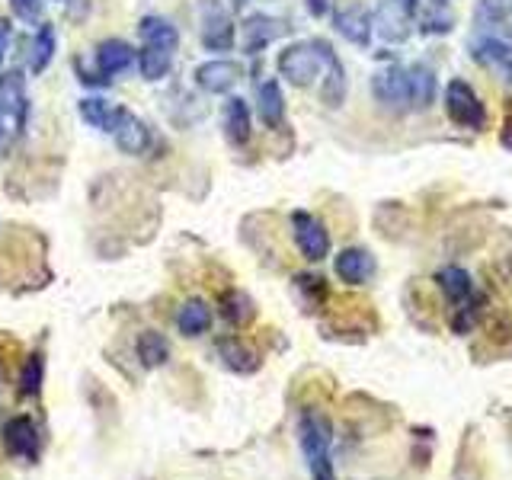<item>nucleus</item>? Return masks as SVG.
I'll use <instances>...</instances> for the list:
<instances>
[{"label": "nucleus", "mask_w": 512, "mask_h": 480, "mask_svg": "<svg viewBox=\"0 0 512 480\" xmlns=\"http://www.w3.org/2000/svg\"><path fill=\"white\" fill-rule=\"evenodd\" d=\"M298 442H301L304 461H308V468H311V477L314 480H336L333 458H330L333 423H330V416L324 410L304 407L298 413Z\"/></svg>", "instance_id": "nucleus-1"}, {"label": "nucleus", "mask_w": 512, "mask_h": 480, "mask_svg": "<svg viewBox=\"0 0 512 480\" xmlns=\"http://www.w3.org/2000/svg\"><path fill=\"white\" fill-rule=\"evenodd\" d=\"M29 122V96H26V74L10 68L0 74V151L26 132Z\"/></svg>", "instance_id": "nucleus-2"}, {"label": "nucleus", "mask_w": 512, "mask_h": 480, "mask_svg": "<svg viewBox=\"0 0 512 480\" xmlns=\"http://www.w3.org/2000/svg\"><path fill=\"white\" fill-rule=\"evenodd\" d=\"M445 112L448 119H452L455 125L468 128V132H484V128L490 125V116H487V106L484 100L477 96V90L468 84V80H448L445 87Z\"/></svg>", "instance_id": "nucleus-3"}, {"label": "nucleus", "mask_w": 512, "mask_h": 480, "mask_svg": "<svg viewBox=\"0 0 512 480\" xmlns=\"http://www.w3.org/2000/svg\"><path fill=\"white\" fill-rule=\"evenodd\" d=\"M196 13H199V39L208 52H231L237 29L228 7L221 0H199Z\"/></svg>", "instance_id": "nucleus-4"}, {"label": "nucleus", "mask_w": 512, "mask_h": 480, "mask_svg": "<svg viewBox=\"0 0 512 480\" xmlns=\"http://www.w3.org/2000/svg\"><path fill=\"white\" fill-rule=\"evenodd\" d=\"M276 68H279V77H285L292 87H311L320 77V71H324V61H320V52L311 39V42H295L282 48Z\"/></svg>", "instance_id": "nucleus-5"}, {"label": "nucleus", "mask_w": 512, "mask_h": 480, "mask_svg": "<svg viewBox=\"0 0 512 480\" xmlns=\"http://www.w3.org/2000/svg\"><path fill=\"white\" fill-rule=\"evenodd\" d=\"M413 26V7L407 0H378L372 10V32L388 45H404L410 39Z\"/></svg>", "instance_id": "nucleus-6"}, {"label": "nucleus", "mask_w": 512, "mask_h": 480, "mask_svg": "<svg viewBox=\"0 0 512 480\" xmlns=\"http://www.w3.org/2000/svg\"><path fill=\"white\" fill-rule=\"evenodd\" d=\"M4 448L7 455L23 461V464H32L39 458V448H42V436H39V426L32 416L26 413H16L4 423Z\"/></svg>", "instance_id": "nucleus-7"}, {"label": "nucleus", "mask_w": 512, "mask_h": 480, "mask_svg": "<svg viewBox=\"0 0 512 480\" xmlns=\"http://www.w3.org/2000/svg\"><path fill=\"white\" fill-rule=\"evenodd\" d=\"M292 237L308 263H320L330 253V231L327 224L311 212H292Z\"/></svg>", "instance_id": "nucleus-8"}, {"label": "nucleus", "mask_w": 512, "mask_h": 480, "mask_svg": "<svg viewBox=\"0 0 512 480\" xmlns=\"http://www.w3.org/2000/svg\"><path fill=\"white\" fill-rule=\"evenodd\" d=\"M372 96L391 112H407L410 109V71L391 64L372 77Z\"/></svg>", "instance_id": "nucleus-9"}, {"label": "nucleus", "mask_w": 512, "mask_h": 480, "mask_svg": "<svg viewBox=\"0 0 512 480\" xmlns=\"http://www.w3.org/2000/svg\"><path fill=\"white\" fill-rule=\"evenodd\" d=\"M320 61H324V84H320V103L327 109H340L346 103V93H349V80H346V68L340 55L333 52V45L324 39H314Z\"/></svg>", "instance_id": "nucleus-10"}, {"label": "nucleus", "mask_w": 512, "mask_h": 480, "mask_svg": "<svg viewBox=\"0 0 512 480\" xmlns=\"http://www.w3.org/2000/svg\"><path fill=\"white\" fill-rule=\"evenodd\" d=\"M288 32V23L279 20V16L269 13H250L244 23H240V42H244L247 55H260L266 45H272L276 39H282Z\"/></svg>", "instance_id": "nucleus-11"}, {"label": "nucleus", "mask_w": 512, "mask_h": 480, "mask_svg": "<svg viewBox=\"0 0 512 480\" xmlns=\"http://www.w3.org/2000/svg\"><path fill=\"white\" fill-rule=\"evenodd\" d=\"M135 58H138V52L125 39H116V36L103 39L100 45H96V77L109 87L112 77L125 74L135 64Z\"/></svg>", "instance_id": "nucleus-12"}, {"label": "nucleus", "mask_w": 512, "mask_h": 480, "mask_svg": "<svg viewBox=\"0 0 512 480\" xmlns=\"http://www.w3.org/2000/svg\"><path fill=\"white\" fill-rule=\"evenodd\" d=\"M196 84L199 90L212 93V96H221V93H231L237 87V80L244 77L237 61H228V58H212V61H202L196 68Z\"/></svg>", "instance_id": "nucleus-13"}, {"label": "nucleus", "mask_w": 512, "mask_h": 480, "mask_svg": "<svg viewBox=\"0 0 512 480\" xmlns=\"http://www.w3.org/2000/svg\"><path fill=\"white\" fill-rule=\"evenodd\" d=\"M333 26L346 42L365 48L368 39H372V10L356 4V0H349V4L333 10Z\"/></svg>", "instance_id": "nucleus-14"}, {"label": "nucleus", "mask_w": 512, "mask_h": 480, "mask_svg": "<svg viewBox=\"0 0 512 480\" xmlns=\"http://www.w3.org/2000/svg\"><path fill=\"white\" fill-rule=\"evenodd\" d=\"M215 352L224 362V368H231L237 375H253V372H260V365H263L260 352H256L247 340H240V336H218Z\"/></svg>", "instance_id": "nucleus-15"}, {"label": "nucleus", "mask_w": 512, "mask_h": 480, "mask_svg": "<svg viewBox=\"0 0 512 480\" xmlns=\"http://www.w3.org/2000/svg\"><path fill=\"white\" fill-rule=\"evenodd\" d=\"M112 141H116V148H119L122 154L138 157V154H144V151L151 148L154 135H151L148 122L138 119L135 112H128V109H125V116L119 119V125L112 128Z\"/></svg>", "instance_id": "nucleus-16"}, {"label": "nucleus", "mask_w": 512, "mask_h": 480, "mask_svg": "<svg viewBox=\"0 0 512 480\" xmlns=\"http://www.w3.org/2000/svg\"><path fill=\"white\" fill-rule=\"evenodd\" d=\"M333 269H336V276H340V282L359 288L375 276V256L362 247H346L336 253Z\"/></svg>", "instance_id": "nucleus-17"}, {"label": "nucleus", "mask_w": 512, "mask_h": 480, "mask_svg": "<svg viewBox=\"0 0 512 480\" xmlns=\"http://www.w3.org/2000/svg\"><path fill=\"white\" fill-rule=\"evenodd\" d=\"M221 125H224V138H228L234 148H244L253 135V122H250V106L247 100H240V96H231L228 103H224V112H221Z\"/></svg>", "instance_id": "nucleus-18"}, {"label": "nucleus", "mask_w": 512, "mask_h": 480, "mask_svg": "<svg viewBox=\"0 0 512 480\" xmlns=\"http://www.w3.org/2000/svg\"><path fill=\"white\" fill-rule=\"evenodd\" d=\"M77 112L90 128H96V132L112 135V128H116L119 119L125 116V106H112L103 100V96H84V100L77 103Z\"/></svg>", "instance_id": "nucleus-19"}, {"label": "nucleus", "mask_w": 512, "mask_h": 480, "mask_svg": "<svg viewBox=\"0 0 512 480\" xmlns=\"http://www.w3.org/2000/svg\"><path fill=\"white\" fill-rule=\"evenodd\" d=\"M138 36L144 45H151V48H164V52H173L176 55V48H180V29H176L167 16H141V23H138Z\"/></svg>", "instance_id": "nucleus-20"}, {"label": "nucleus", "mask_w": 512, "mask_h": 480, "mask_svg": "<svg viewBox=\"0 0 512 480\" xmlns=\"http://www.w3.org/2000/svg\"><path fill=\"white\" fill-rule=\"evenodd\" d=\"M436 285H439V292L445 295V301L452 304V311L474 298V279L461 266H445V269H439L436 272Z\"/></svg>", "instance_id": "nucleus-21"}, {"label": "nucleus", "mask_w": 512, "mask_h": 480, "mask_svg": "<svg viewBox=\"0 0 512 480\" xmlns=\"http://www.w3.org/2000/svg\"><path fill=\"white\" fill-rule=\"evenodd\" d=\"M256 112H260L263 125L272 128V132L285 125V96H282L279 80H266V84H260V90H256Z\"/></svg>", "instance_id": "nucleus-22"}, {"label": "nucleus", "mask_w": 512, "mask_h": 480, "mask_svg": "<svg viewBox=\"0 0 512 480\" xmlns=\"http://www.w3.org/2000/svg\"><path fill=\"white\" fill-rule=\"evenodd\" d=\"M55 52H58L55 23H39V32L29 42V71H32V77H39V74L48 71V64H52Z\"/></svg>", "instance_id": "nucleus-23"}, {"label": "nucleus", "mask_w": 512, "mask_h": 480, "mask_svg": "<svg viewBox=\"0 0 512 480\" xmlns=\"http://www.w3.org/2000/svg\"><path fill=\"white\" fill-rule=\"evenodd\" d=\"M218 308H221V317L237 330L250 327L256 320V304H253V298L247 292H240V288H228V292H221Z\"/></svg>", "instance_id": "nucleus-24"}, {"label": "nucleus", "mask_w": 512, "mask_h": 480, "mask_svg": "<svg viewBox=\"0 0 512 480\" xmlns=\"http://www.w3.org/2000/svg\"><path fill=\"white\" fill-rule=\"evenodd\" d=\"M212 320L215 314L202 298H189L180 304V311H176V330L183 336H202L212 330Z\"/></svg>", "instance_id": "nucleus-25"}, {"label": "nucleus", "mask_w": 512, "mask_h": 480, "mask_svg": "<svg viewBox=\"0 0 512 480\" xmlns=\"http://www.w3.org/2000/svg\"><path fill=\"white\" fill-rule=\"evenodd\" d=\"M410 109H429L432 100H436V74L432 68H426L423 61L410 64Z\"/></svg>", "instance_id": "nucleus-26"}, {"label": "nucleus", "mask_w": 512, "mask_h": 480, "mask_svg": "<svg viewBox=\"0 0 512 480\" xmlns=\"http://www.w3.org/2000/svg\"><path fill=\"white\" fill-rule=\"evenodd\" d=\"M135 64H138V74L148 80V84H157V80H164L173 71V52L144 45L138 52V58H135Z\"/></svg>", "instance_id": "nucleus-27"}, {"label": "nucleus", "mask_w": 512, "mask_h": 480, "mask_svg": "<svg viewBox=\"0 0 512 480\" xmlns=\"http://www.w3.org/2000/svg\"><path fill=\"white\" fill-rule=\"evenodd\" d=\"M135 352H138V362L144 368H160V365H167V359H170V343H167L164 333L144 330L138 336V343H135Z\"/></svg>", "instance_id": "nucleus-28"}, {"label": "nucleus", "mask_w": 512, "mask_h": 480, "mask_svg": "<svg viewBox=\"0 0 512 480\" xmlns=\"http://www.w3.org/2000/svg\"><path fill=\"white\" fill-rule=\"evenodd\" d=\"M42 381H45V359L42 352H32L20 368V394L23 397H39L42 394Z\"/></svg>", "instance_id": "nucleus-29"}, {"label": "nucleus", "mask_w": 512, "mask_h": 480, "mask_svg": "<svg viewBox=\"0 0 512 480\" xmlns=\"http://www.w3.org/2000/svg\"><path fill=\"white\" fill-rule=\"evenodd\" d=\"M474 61L480 64H496V68H509L512 74V48L500 39H484L474 48Z\"/></svg>", "instance_id": "nucleus-30"}, {"label": "nucleus", "mask_w": 512, "mask_h": 480, "mask_svg": "<svg viewBox=\"0 0 512 480\" xmlns=\"http://www.w3.org/2000/svg\"><path fill=\"white\" fill-rule=\"evenodd\" d=\"M509 16H512V0H480V7H477V20L484 26L506 23Z\"/></svg>", "instance_id": "nucleus-31"}, {"label": "nucleus", "mask_w": 512, "mask_h": 480, "mask_svg": "<svg viewBox=\"0 0 512 480\" xmlns=\"http://www.w3.org/2000/svg\"><path fill=\"white\" fill-rule=\"evenodd\" d=\"M10 10L23 23H45V0H10Z\"/></svg>", "instance_id": "nucleus-32"}, {"label": "nucleus", "mask_w": 512, "mask_h": 480, "mask_svg": "<svg viewBox=\"0 0 512 480\" xmlns=\"http://www.w3.org/2000/svg\"><path fill=\"white\" fill-rule=\"evenodd\" d=\"M324 282H327V279H320V276H311V272H304V276L295 279V288H298V292L308 295L311 304H317L320 298H327V285H324Z\"/></svg>", "instance_id": "nucleus-33"}, {"label": "nucleus", "mask_w": 512, "mask_h": 480, "mask_svg": "<svg viewBox=\"0 0 512 480\" xmlns=\"http://www.w3.org/2000/svg\"><path fill=\"white\" fill-rule=\"evenodd\" d=\"M448 29H452V16L442 13V7L436 13H426L423 16V26H420L423 36H439V32H448Z\"/></svg>", "instance_id": "nucleus-34"}, {"label": "nucleus", "mask_w": 512, "mask_h": 480, "mask_svg": "<svg viewBox=\"0 0 512 480\" xmlns=\"http://www.w3.org/2000/svg\"><path fill=\"white\" fill-rule=\"evenodd\" d=\"M10 45H13V20L0 16V68H4V61L10 55Z\"/></svg>", "instance_id": "nucleus-35"}, {"label": "nucleus", "mask_w": 512, "mask_h": 480, "mask_svg": "<svg viewBox=\"0 0 512 480\" xmlns=\"http://www.w3.org/2000/svg\"><path fill=\"white\" fill-rule=\"evenodd\" d=\"M308 10H311V16H327L330 13V0H308Z\"/></svg>", "instance_id": "nucleus-36"}, {"label": "nucleus", "mask_w": 512, "mask_h": 480, "mask_svg": "<svg viewBox=\"0 0 512 480\" xmlns=\"http://www.w3.org/2000/svg\"><path fill=\"white\" fill-rule=\"evenodd\" d=\"M500 144L512 151V116H509V119L503 122V128H500Z\"/></svg>", "instance_id": "nucleus-37"}, {"label": "nucleus", "mask_w": 512, "mask_h": 480, "mask_svg": "<svg viewBox=\"0 0 512 480\" xmlns=\"http://www.w3.org/2000/svg\"><path fill=\"white\" fill-rule=\"evenodd\" d=\"M0 384H4V365H0Z\"/></svg>", "instance_id": "nucleus-38"}, {"label": "nucleus", "mask_w": 512, "mask_h": 480, "mask_svg": "<svg viewBox=\"0 0 512 480\" xmlns=\"http://www.w3.org/2000/svg\"><path fill=\"white\" fill-rule=\"evenodd\" d=\"M407 4H410V7H413V10H416V0H407Z\"/></svg>", "instance_id": "nucleus-39"}, {"label": "nucleus", "mask_w": 512, "mask_h": 480, "mask_svg": "<svg viewBox=\"0 0 512 480\" xmlns=\"http://www.w3.org/2000/svg\"><path fill=\"white\" fill-rule=\"evenodd\" d=\"M442 4H445V0H436V7H442Z\"/></svg>", "instance_id": "nucleus-40"}, {"label": "nucleus", "mask_w": 512, "mask_h": 480, "mask_svg": "<svg viewBox=\"0 0 512 480\" xmlns=\"http://www.w3.org/2000/svg\"><path fill=\"white\" fill-rule=\"evenodd\" d=\"M509 32H512V23H509Z\"/></svg>", "instance_id": "nucleus-41"}]
</instances>
